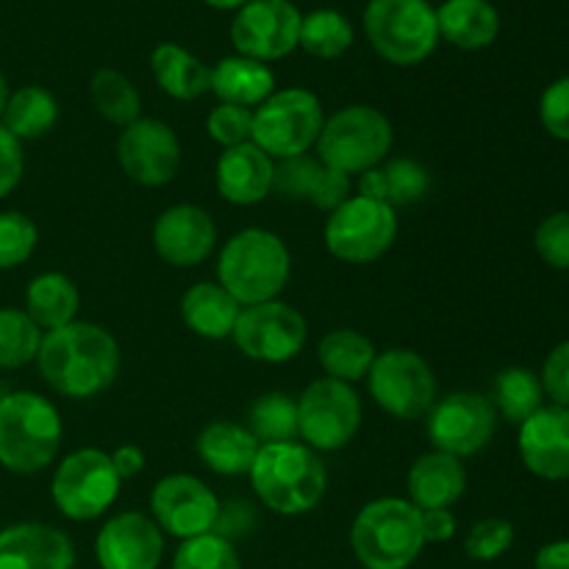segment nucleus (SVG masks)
<instances>
[{
	"label": "nucleus",
	"mask_w": 569,
	"mask_h": 569,
	"mask_svg": "<svg viewBox=\"0 0 569 569\" xmlns=\"http://www.w3.org/2000/svg\"><path fill=\"white\" fill-rule=\"evenodd\" d=\"M37 365L53 392L87 400L114 383L120 372V345L103 326L76 320L42 333Z\"/></svg>",
	"instance_id": "nucleus-1"
},
{
	"label": "nucleus",
	"mask_w": 569,
	"mask_h": 569,
	"mask_svg": "<svg viewBox=\"0 0 569 569\" xmlns=\"http://www.w3.org/2000/svg\"><path fill=\"white\" fill-rule=\"evenodd\" d=\"M292 272L287 242L267 228H244L233 233L217 259V283L239 306L278 300Z\"/></svg>",
	"instance_id": "nucleus-2"
},
{
	"label": "nucleus",
	"mask_w": 569,
	"mask_h": 569,
	"mask_svg": "<svg viewBox=\"0 0 569 569\" xmlns=\"http://www.w3.org/2000/svg\"><path fill=\"white\" fill-rule=\"evenodd\" d=\"M248 476L261 503L283 517L309 515L328 489L326 465L300 442L261 445Z\"/></svg>",
	"instance_id": "nucleus-3"
},
{
	"label": "nucleus",
	"mask_w": 569,
	"mask_h": 569,
	"mask_svg": "<svg viewBox=\"0 0 569 569\" xmlns=\"http://www.w3.org/2000/svg\"><path fill=\"white\" fill-rule=\"evenodd\" d=\"M350 548L365 569H409L426 548L422 511L409 498L370 500L356 515Z\"/></svg>",
	"instance_id": "nucleus-4"
},
{
	"label": "nucleus",
	"mask_w": 569,
	"mask_h": 569,
	"mask_svg": "<svg viewBox=\"0 0 569 569\" xmlns=\"http://www.w3.org/2000/svg\"><path fill=\"white\" fill-rule=\"evenodd\" d=\"M59 409L37 392H9L0 398V465L17 476H33L59 456Z\"/></svg>",
	"instance_id": "nucleus-5"
},
{
	"label": "nucleus",
	"mask_w": 569,
	"mask_h": 569,
	"mask_svg": "<svg viewBox=\"0 0 569 569\" xmlns=\"http://www.w3.org/2000/svg\"><path fill=\"white\" fill-rule=\"evenodd\" d=\"M392 144V120L376 106L353 103L326 117L315 148L317 159L342 176H365L387 161Z\"/></svg>",
	"instance_id": "nucleus-6"
},
{
	"label": "nucleus",
	"mask_w": 569,
	"mask_h": 569,
	"mask_svg": "<svg viewBox=\"0 0 569 569\" xmlns=\"http://www.w3.org/2000/svg\"><path fill=\"white\" fill-rule=\"evenodd\" d=\"M361 26L372 50L395 67L422 64L439 44L437 9L428 0H370Z\"/></svg>",
	"instance_id": "nucleus-7"
},
{
	"label": "nucleus",
	"mask_w": 569,
	"mask_h": 569,
	"mask_svg": "<svg viewBox=\"0 0 569 569\" xmlns=\"http://www.w3.org/2000/svg\"><path fill=\"white\" fill-rule=\"evenodd\" d=\"M326 122L320 98L309 89H276L253 109V139L267 156L283 161L309 153Z\"/></svg>",
	"instance_id": "nucleus-8"
},
{
	"label": "nucleus",
	"mask_w": 569,
	"mask_h": 569,
	"mask_svg": "<svg viewBox=\"0 0 569 569\" xmlns=\"http://www.w3.org/2000/svg\"><path fill=\"white\" fill-rule=\"evenodd\" d=\"M120 483L122 478L117 476L106 450L81 448L64 456L56 467L50 498L67 520L89 522L103 517L114 506Z\"/></svg>",
	"instance_id": "nucleus-9"
},
{
	"label": "nucleus",
	"mask_w": 569,
	"mask_h": 569,
	"mask_svg": "<svg viewBox=\"0 0 569 569\" xmlns=\"http://www.w3.org/2000/svg\"><path fill=\"white\" fill-rule=\"evenodd\" d=\"M326 248L348 264H370L381 259L398 239V214L383 200L353 194L328 214Z\"/></svg>",
	"instance_id": "nucleus-10"
},
{
	"label": "nucleus",
	"mask_w": 569,
	"mask_h": 569,
	"mask_svg": "<svg viewBox=\"0 0 569 569\" xmlns=\"http://www.w3.org/2000/svg\"><path fill=\"white\" fill-rule=\"evenodd\" d=\"M361 426V400L350 383L317 378L298 398V439L315 453H333L353 442Z\"/></svg>",
	"instance_id": "nucleus-11"
},
{
	"label": "nucleus",
	"mask_w": 569,
	"mask_h": 569,
	"mask_svg": "<svg viewBox=\"0 0 569 569\" xmlns=\"http://www.w3.org/2000/svg\"><path fill=\"white\" fill-rule=\"evenodd\" d=\"M367 387L372 400L395 420H417L437 403V376L417 350L389 348L376 356Z\"/></svg>",
	"instance_id": "nucleus-12"
},
{
	"label": "nucleus",
	"mask_w": 569,
	"mask_h": 569,
	"mask_svg": "<svg viewBox=\"0 0 569 569\" xmlns=\"http://www.w3.org/2000/svg\"><path fill=\"white\" fill-rule=\"evenodd\" d=\"M231 339L248 359L261 365H287L309 339V326L298 309L281 300L242 306Z\"/></svg>",
	"instance_id": "nucleus-13"
},
{
	"label": "nucleus",
	"mask_w": 569,
	"mask_h": 569,
	"mask_svg": "<svg viewBox=\"0 0 569 569\" xmlns=\"http://www.w3.org/2000/svg\"><path fill=\"white\" fill-rule=\"evenodd\" d=\"M498 411L492 400L478 392H453L437 400L428 411V439L439 453L467 459L492 442Z\"/></svg>",
	"instance_id": "nucleus-14"
},
{
	"label": "nucleus",
	"mask_w": 569,
	"mask_h": 569,
	"mask_svg": "<svg viewBox=\"0 0 569 569\" xmlns=\"http://www.w3.org/2000/svg\"><path fill=\"white\" fill-rule=\"evenodd\" d=\"M303 11L292 0H250L233 11L231 44L239 56L278 61L298 48Z\"/></svg>",
	"instance_id": "nucleus-15"
},
{
	"label": "nucleus",
	"mask_w": 569,
	"mask_h": 569,
	"mask_svg": "<svg viewBox=\"0 0 569 569\" xmlns=\"http://www.w3.org/2000/svg\"><path fill=\"white\" fill-rule=\"evenodd\" d=\"M220 500L206 487L200 478L187 476V472H176V476H164L150 492V517L161 533L170 537L187 539L203 537V533H214L217 520H220Z\"/></svg>",
	"instance_id": "nucleus-16"
},
{
	"label": "nucleus",
	"mask_w": 569,
	"mask_h": 569,
	"mask_svg": "<svg viewBox=\"0 0 569 569\" xmlns=\"http://www.w3.org/2000/svg\"><path fill=\"white\" fill-rule=\"evenodd\" d=\"M117 161L131 181L142 187H164L181 167V142L167 122L139 117L122 128L117 139Z\"/></svg>",
	"instance_id": "nucleus-17"
},
{
	"label": "nucleus",
	"mask_w": 569,
	"mask_h": 569,
	"mask_svg": "<svg viewBox=\"0 0 569 569\" xmlns=\"http://www.w3.org/2000/svg\"><path fill=\"white\" fill-rule=\"evenodd\" d=\"M100 569H159L164 559V533L153 517L122 511L109 517L94 539Z\"/></svg>",
	"instance_id": "nucleus-18"
},
{
	"label": "nucleus",
	"mask_w": 569,
	"mask_h": 569,
	"mask_svg": "<svg viewBox=\"0 0 569 569\" xmlns=\"http://www.w3.org/2000/svg\"><path fill=\"white\" fill-rule=\"evenodd\" d=\"M153 248L167 264L181 267V270L203 264L217 248L214 220L200 206H170L161 211L153 226Z\"/></svg>",
	"instance_id": "nucleus-19"
},
{
	"label": "nucleus",
	"mask_w": 569,
	"mask_h": 569,
	"mask_svg": "<svg viewBox=\"0 0 569 569\" xmlns=\"http://www.w3.org/2000/svg\"><path fill=\"white\" fill-rule=\"evenodd\" d=\"M520 459L528 470L545 481H567L569 478V409L565 406H542L528 417L517 437Z\"/></svg>",
	"instance_id": "nucleus-20"
},
{
	"label": "nucleus",
	"mask_w": 569,
	"mask_h": 569,
	"mask_svg": "<svg viewBox=\"0 0 569 569\" xmlns=\"http://www.w3.org/2000/svg\"><path fill=\"white\" fill-rule=\"evenodd\" d=\"M0 569H76V548L59 528L17 522L0 531Z\"/></svg>",
	"instance_id": "nucleus-21"
},
{
	"label": "nucleus",
	"mask_w": 569,
	"mask_h": 569,
	"mask_svg": "<svg viewBox=\"0 0 569 569\" xmlns=\"http://www.w3.org/2000/svg\"><path fill=\"white\" fill-rule=\"evenodd\" d=\"M272 192L289 200H306L322 211H333L350 198V176H342L317 156H295L276 164Z\"/></svg>",
	"instance_id": "nucleus-22"
},
{
	"label": "nucleus",
	"mask_w": 569,
	"mask_h": 569,
	"mask_svg": "<svg viewBox=\"0 0 569 569\" xmlns=\"http://www.w3.org/2000/svg\"><path fill=\"white\" fill-rule=\"evenodd\" d=\"M217 192L233 206H256L272 192L276 159L259 144L244 142L222 150L217 159Z\"/></svg>",
	"instance_id": "nucleus-23"
},
{
	"label": "nucleus",
	"mask_w": 569,
	"mask_h": 569,
	"mask_svg": "<svg viewBox=\"0 0 569 569\" xmlns=\"http://www.w3.org/2000/svg\"><path fill=\"white\" fill-rule=\"evenodd\" d=\"M406 487H409V500L420 511L450 509L465 495L467 470L456 456L431 450L411 465Z\"/></svg>",
	"instance_id": "nucleus-24"
},
{
	"label": "nucleus",
	"mask_w": 569,
	"mask_h": 569,
	"mask_svg": "<svg viewBox=\"0 0 569 569\" xmlns=\"http://www.w3.org/2000/svg\"><path fill=\"white\" fill-rule=\"evenodd\" d=\"M261 445L253 433L239 422L217 420L200 431L198 456L211 472L226 478L248 476L259 456Z\"/></svg>",
	"instance_id": "nucleus-25"
},
{
	"label": "nucleus",
	"mask_w": 569,
	"mask_h": 569,
	"mask_svg": "<svg viewBox=\"0 0 569 569\" xmlns=\"http://www.w3.org/2000/svg\"><path fill=\"white\" fill-rule=\"evenodd\" d=\"M439 39L461 50H483L498 39L500 14L492 0H445L437 9Z\"/></svg>",
	"instance_id": "nucleus-26"
},
{
	"label": "nucleus",
	"mask_w": 569,
	"mask_h": 569,
	"mask_svg": "<svg viewBox=\"0 0 569 569\" xmlns=\"http://www.w3.org/2000/svg\"><path fill=\"white\" fill-rule=\"evenodd\" d=\"M220 103L256 109L276 92V72L264 61L248 59V56H226L211 67V87Z\"/></svg>",
	"instance_id": "nucleus-27"
},
{
	"label": "nucleus",
	"mask_w": 569,
	"mask_h": 569,
	"mask_svg": "<svg viewBox=\"0 0 569 569\" xmlns=\"http://www.w3.org/2000/svg\"><path fill=\"white\" fill-rule=\"evenodd\" d=\"M239 311H242V306L220 283L211 281L194 283L181 298L183 326L192 333H198V337L211 339V342L231 339L239 320Z\"/></svg>",
	"instance_id": "nucleus-28"
},
{
	"label": "nucleus",
	"mask_w": 569,
	"mask_h": 569,
	"mask_svg": "<svg viewBox=\"0 0 569 569\" xmlns=\"http://www.w3.org/2000/svg\"><path fill=\"white\" fill-rule=\"evenodd\" d=\"M150 70L161 92L176 100H198L211 87V67L178 42L156 44L150 53Z\"/></svg>",
	"instance_id": "nucleus-29"
},
{
	"label": "nucleus",
	"mask_w": 569,
	"mask_h": 569,
	"mask_svg": "<svg viewBox=\"0 0 569 569\" xmlns=\"http://www.w3.org/2000/svg\"><path fill=\"white\" fill-rule=\"evenodd\" d=\"M428 187H431V176L426 167L411 159H392L383 167H372L359 178V194L383 200L392 209L422 200L428 194Z\"/></svg>",
	"instance_id": "nucleus-30"
},
{
	"label": "nucleus",
	"mask_w": 569,
	"mask_h": 569,
	"mask_svg": "<svg viewBox=\"0 0 569 569\" xmlns=\"http://www.w3.org/2000/svg\"><path fill=\"white\" fill-rule=\"evenodd\" d=\"M78 309H81V295L64 272H42L28 283L26 315L42 331H56L76 322Z\"/></svg>",
	"instance_id": "nucleus-31"
},
{
	"label": "nucleus",
	"mask_w": 569,
	"mask_h": 569,
	"mask_svg": "<svg viewBox=\"0 0 569 569\" xmlns=\"http://www.w3.org/2000/svg\"><path fill=\"white\" fill-rule=\"evenodd\" d=\"M376 356V342L361 331H356V328H337V331L326 333L320 339V348H317V359H320L326 376L345 383H356L367 378Z\"/></svg>",
	"instance_id": "nucleus-32"
},
{
	"label": "nucleus",
	"mask_w": 569,
	"mask_h": 569,
	"mask_svg": "<svg viewBox=\"0 0 569 569\" xmlns=\"http://www.w3.org/2000/svg\"><path fill=\"white\" fill-rule=\"evenodd\" d=\"M56 122H59V100L44 87L28 83V87H20L9 94L0 126L22 142V139L44 137Z\"/></svg>",
	"instance_id": "nucleus-33"
},
{
	"label": "nucleus",
	"mask_w": 569,
	"mask_h": 569,
	"mask_svg": "<svg viewBox=\"0 0 569 569\" xmlns=\"http://www.w3.org/2000/svg\"><path fill=\"white\" fill-rule=\"evenodd\" d=\"M545 389L542 381L533 370L526 367H509V370L498 372L492 389V406L500 417L511 422V426H522L531 415L542 409Z\"/></svg>",
	"instance_id": "nucleus-34"
},
{
	"label": "nucleus",
	"mask_w": 569,
	"mask_h": 569,
	"mask_svg": "<svg viewBox=\"0 0 569 569\" xmlns=\"http://www.w3.org/2000/svg\"><path fill=\"white\" fill-rule=\"evenodd\" d=\"M353 39L356 31L342 11L315 9L309 11V14H303L298 48H303L306 53L315 56V59L331 61L348 53Z\"/></svg>",
	"instance_id": "nucleus-35"
},
{
	"label": "nucleus",
	"mask_w": 569,
	"mask_h": 569,
	"mask_svg": "<svg viewBox=\"0 0 569 569\" xmlns=\"http://www.w3.org/2000/svg\"><path fill=\"white\" fill-rule=\"evenodd\" d=\"M89 94L100 117H106L114 126L126 128L142 117V98L128 76H122L114 67H100L89 81Z\"/></svg>",
	"instance_id": "nucleus-36"
},
{
	"label": "nucleus",
	"mask_w": 569,
	"mask_h": 569,
	"mask_svg": "<svg viewBox=\"0 0 569 569\" xmlns=\"http://www.w3.org/2000/svg\"><path fill=\"white\" fill-rule=\"evenodd\" d=\"M248 428L259 445H281L298 439V400L283 392H270L248 411Z\"/></svg>",
	"instance_id": "nucleus-37"
},
{
	"label": "nucleus",
	"mask_w": 569,
	"mask_h": 569,
	"mask_svg": "<svg viewBox=\"0 0 569 569\" xmlns=\"http://www.w3.org/2000/svg\"><path fill=\"white\" fill-rule=\"evenodd\" d=\"M42 333L22 309H0V370H17L37 361Z\"/></svg>",
	"instance_id": "nucleus-38"
},
{
	"label": "nucleus",
	"mask_w": 569,
	"mask_h": 569,
	"mask_svg": "<svg viewBox=\"0 0 569 569\" xmlns=\"http://www.w3.org/2000/svg\"><path fill=\"white\" fill-rule=\"evenodd\" d=\"M172 569H242L231 539L220 533H203L181 542L172 556Z\"/></svg>",
	"instance_id": "nucleus-39"
},
{
	"label": "nucleus",
	"mask_w": 569,
	"mask_h": 569,
	"mask_svg": "<svg viewBox=\"0 0 569 569\" xmlns=\"http://www.w3.org/2000/svg\"><path fill=\"white\" fill-rule=\"evenodd\" d=\"M39 242V231L22 211H0V270L26 264Z\"/></svg>",
	"instance_id": "nucleus-40"
},
{
	"label": "nucleus",
	"mask_w": 569,
	"mask_h": 569,
	"mask_svg": "<svg viewBox=\"0 0 569 569\" xmlns=\"http://www.w3.org/2000/svg\"><path fill=\"white\" fill-rule=\"evenodd\" d=\"M206 131L222 148H237L253 139V109L242 106L217 103L206 117Z\"/></svg>",
	"instance_id": "nucleus-41"
},
{
	"label": "nucleus",
	"mask_w": 569,
	"mask_h": 569,
	"mask_svg": "<svg viewBox=\"0 0 569 569\" xmlns=\"http://www.w3.org/2000/svg\"><path fill=\"white\" fill-rule=\"evenodd\" d=\"M515 545V526L500 517H489V520L476 522L465 539V550L470 559L476 561H495L503 553H509Z\"/></svg>",
	"instance_id": "nucleus-42"
},
{
	"label": "nucleus",
	"mask_w": 569,
	"mask_h": 569,
	"mask_svg": "<svg viewBox=\"0 0 569 569\" xmlns=\"http://www.w3.org/2000/svg\"><path fill=\"white\" fill-rule=\"evenodd\" d=\"M537 253L556 270H569V211H556L545 217L537 228Z\"/></svg>",
	"instance_id": "nucleus-43"
},
{
	"label": "nucleus",
	"mask_w": 569,
	"mask_h": 569,
	"mask_svg": "<svg viewBox=\"0 0 569 569\" xmlns=\"http://www.w3.org/2000/svg\"><path fill=\"white\" fill-rule=\"evenodd\" d=\"M539 120L550 137L569 142V76L545 89L539 98Z\"/></svg>",
	"instance_id": "nucleus-44"
},
{
	"label": "nucleus",
	"mask_w": 569,
	"mask_h": 569,
	"mask_svg": "<svg viewBox=\"0 0 569 569\" xmlns=\"http://www.w3.org/2000/svg\"><path fill=\"white\" fill-rule=\"evenodd\" d=\"M539 381H542L545 395L553 400V406H565V409H569V339L550 350V356L545 359Z\"/></svg>",
	"instance_id": "nucleus-45"
},
{
	"label": "nucleus",
	"mask_w": 569,
	"mask_h": 569,
	"mask_svg": "<svg viewBox=\"0 0 569 569\" xmlns=\"http://www.w3.org/2000/svg\"><path fill=\"white\" fill-rule=\"evenodd\" d=\"M22 167H26V159H22V142L14 133H9L0 126V198L14 192L17 183H20L22 178Z\"/></svg>",
	"instance_id": "nucleus-46"
},
{
	"label": "nucleus",
	"mask_w": 569,
	"mask_h": 569,
	"mask_svg": "<svg viewBox=\"0 0 569 569\" xmlns=\"http://www.w3.org/2000/svg\"><path fill=\"white\" fill-rule=\"evenodd\" d=\"M422 537L426 545H445L456 537V517L450 509L422 511Z\"/></svg>",
	"instance_id": "nucleus-47"
},
{
	"label": "nucleus",
	"mask_w": 569,
	"mask_h": 569,
	"mask_svg": "<svg viewBox=\"0 0 569 569\" xmlns=\"http://www.w3.org/2000/svg\"><path fill=\"white\" fill-rule=\"evenodd\" d=\"M111 456V465H114L117 476L126 481V478H133L139 476V472L144 470V450L137 448V445H122V448H117Z\"/></svg>",
	"instance_id": "nucleus-48"
},
{
	"label": "nucleus",
	"mask_w": 569,
	"mask_h": 569,
	"mask_svg": "<svg viewBox=\"0 0 569 569\" xmlns=\"http://www.w3.org/2000/svg\"><path fill=\"white\" fill-rule=\"evenodd\" d=\"M533 565L537 569H569V539H559V542L539 548Z\"/></svg>",
	"instance_id": "nucleus-49"
},
{
	"label": "nucleus",
	"mask_w": 569,
	"mask_h": 569,
	"mask_svg": "<svg viewBox=\"0 0 569 569\" xmlns=\"http://www.w3.org/2000/svg\"><path fill=\"white\" fill-rule=\"evenodd\" d=\"M206 6H211V9H220V11H237L242 9L244 3H250V0H203Z\"/></svg>",
	"instance_id": "nucleus-50"
},
{
	"label": "nucleus",
	"mask_w": 569,
	"mask_h": 569,
	"mask_svg": "<svg viewBox=\"0 0 569 569\" xmlns=\"http://www.w3.org/2000/svg\"><path fill=\"white\" fill-rule=\"evenodd\" d=\"M9 94H11L9 81H6V76H3V72H0V117H3L6 103H9Z\"/></svg>",
	"instance_id": "nucleus-51"
}]
</instances>
